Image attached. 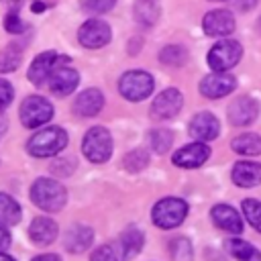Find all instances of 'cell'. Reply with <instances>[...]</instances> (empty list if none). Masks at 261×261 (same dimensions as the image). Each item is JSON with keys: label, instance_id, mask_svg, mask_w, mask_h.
I'll use <instances>...</instances> for the list:
<instances>
[{"label": "cell", "instance_id": "cell-1", "mask_svg": "<svg viewBox=\"0 0 261 261\" xmlns=\"http://www.w3.org/2000/svg\"><path fill=\"white\" fill-rule=\"evenodd\" d=\"M31 200L45 212H59L67 202V190L57 179L39 177L31 186Z\"/></svg>", "mask_w": 261, "mask_h": 261}, {"label": "cell", "instance_id": "cell-2", "mask_svg": "<svg viewBox=\"0 0 261 261\" xmlns=\"http://www.w3.org/2000/svg\"><path fill=\"white\" fill-rule=\"evenodd\" d=\"M67 145V133L61 126H47L43 130H37L29 143L27 151L33 157H53L59 151H63Z\"/></svg>", "mask_w": 261, "mask_h": 261}, {"label": "cell", "instance_id": "cell-3", "mask_svg": "<svg viewBox=\"0 0 261 261\" xmlns=\"http://www.w3.org/2000/svg\"><path fill=\"white\" fill-rule=\"evenodd\" d=\"M153 88H155L153 75L143 71V69H130V71L122 73L118 80L120 94L130 102H141V100L149 98Z\"/></svg>", "mask_w": 261, "mask_h": 261}, {"label": "cell", "instance_id": "cell-4", "mask_svg": "<svg viewBox=\"0 0 261 261\" xmlns=\"http://www.w3.org/2000/svg\"><path fill=\"white\" fill-rule=\"evenodd\" d=\"M82 151L86 155L88 161L92 163H104L110 159L112 155V137L108 133V128L104 126H92L84 141H82Z\"/></svg>", "mask_w": 261, "mask_h": 261}, {"label": "cell", "instance_id": "cell-5", "mask_svg": "<svg viewBox=\"0 0 261 261\" xmlns=\"http://www.w3.org/2000/svg\"><path fill=\"white\" fill-rule=\"evenodd\" d=\"M188 216V204L181 198H163L153 206L151 218L159 228H175Z\"/></svg>", "mask_w": 261, "mask_h": 261}, {"label": "cell", "instance_id": "cell-6", "mask_svg": "<svg viewBox=\"0 0 261 261\" xmlns=\"http://www.w3.org/2000/svg\"><path fill=\"white\" fill-rule=\"evenodd\" d=\"M241 55H243L241 43H237L234 39H222L216 45H212V49L208 51V65L214 71H228L239 63Z\"/></svg>", "mask_w": 261, "mask_h": 261}, {"label": "cell", "instance_id": "cell-7", "mask_svg": "<svg viewBox=\"0 0 261 261\" xmlns=\"http://www.w3.org/2000/svg\"><path fill=\"white\" fill-rule=\"evenodd\" d=\"M53 116V104L43 96H29L20 104V122L27 128L43 126Z\"/></svg>", "mask_w": 261, "mask_h": 261}, {"label": "cell", "instance_id": "cell-8", "mask_svg": "<svg viewBox=\"0 0 261 261\" xmlns=\"http://www.w3.org/2000/svg\"><path fill=\"white\" fill-rule=\"evenodd\" d=\"M110 37L112 31L108 22H104L102 18H88L77 31V41L86 49H100L110 41Z\"/></svg>", "mask_w": 261, "mask_h": 261}, {"label": "cell", "instance_id": "cell-9", "mask_svg": "<svg viewBox=\"0 0 261 261\" xmlns=\"http://www.w3.org/2000/svg\"><path fill=\"white\" fill-rule=\"evenodd\" d=\"M67 61H69V57L57 55L55 51H45V53H41V55H37V57L33 59V63H31L27 75H29V80H31L35 86H43V84L49 80L51 71H53L59 63H67Z\"/></svg>", "mask_w": 261, "mask_h": 261}, {"label": "cell", "instance_id": "cell-10", "mask_svg": "<svg viewBox=\"0 0 261 261\" xmlns=\"http://www.w3.org/2000/svg\"><path fill=\"white\" fill-rule=\"evenodd\" d=\"M184 106V96L179 90L175 88H167L163 90L151 104V116L157 120H167L173 118Z\"/></svg>", "mask_w": 261, "mask_h": 261}, {"label": "cell", "instance_id": "cell-11", "mask_svg": "<svg viewBox=\"0 0 261 261\" xmlns=\"http://www.w3.org/2000/svg\"><path fill=\"white\" fill-rule=\"evenodd\" d=\"M234 88H237V80L226 71H214L200 82V94L210 100L228 96Z\"/></svg>", "mask_w": 261, "mask_h": 261}, {"label": "cell", "instance_id": "cell-12", "mask_svg": "<svg viewBox=\"0 0 261 261\" xmlns=\"http://www.w3.org/2000/svg\"><path fill=\"white\" fill-rule=\"evenodd\" d=\"M77 84H80V73L73 67H67L65 63H59L47 80V86L55 96H69L77 88Z\"/></svg>", "mask_w": 261, "mask_h": 261}, {"label": "cell", "instance_id": "cell-13", "mask_svg": "<svg viewBox=\"0 0 261 261\" xmlns=\"http://www.w3.org/2000/svg\"><path fill=\"white\" fill-rule=\"evenodd\" d=\"M210 157V147L204 143V141H196V143H190L181 149H177L171 157V161L177 165V167H186V169H196L200 167L202 163H206V159Z\"/></svg>", "mask_w": 261, "mask_h": 261}, {"label": "cell", "instance_id": "cell-14", "mask_svg": "<svg viewBox=\"0 0 261 261\" xmlns=\"http://www.w3.org/2000/svg\"><path fill=\"white\" fill-rule=\"evenodd\" d=\"M202 29L210 37H226L234 31V16L230 10L224 8L210 10L202 20Z\"/></svg>", "mask_w": 261, "mask_h": 261}, {"label": "cell", "instance_id": "cell-15", "mask_svg": "<svg viewBox=\"0 0 261 261\" xmlns=\"http://www.w3.org/2000/svg\"><path fill=\"white\" fill-rule=\"evenodd\" d=\"M257 112H259V104L253 98H249V96H241V98L230 102V106H228V120L234 126H247V124H251L257 118Z\"/></svg>", "mask_w": 261, "mask_h": 261}, {"label": "cell", "instance_id": "cell-16", "mask_svg": "<svg viewBox=\"0 0 261 261\" xmlns=\"http://www.w3.org/2000/svg\"><path fill=\"white\" fill-rule=\"evenodd\" d=\"M220 133V122L214 114L210 112H198L192 120H190V135L196 141H212L216 139Z\"/></svg>", "mask_w": 261, "mask_h": 261}, {"label": "cell", "instance_id": "cell-17", "mask_svg": "<svg viewBox=\"0 0 261 261\" xmlns=\"http://www.w3.org/2000/svg\"><path fill=\"white\" fill-rule=\"evenodd\" d=\"M210 214H212V222L218 228H222L226 232H232V234H239L243 230L241 214L232 206H228V204H216Z\"/></svg>", "mask_w": 261, "mask_h": 261}, {"label": "cell", "instance_id": "cell-18", "mask_svg": "<svg viewBox=\"0 0 261 261\" xmlns=\"http://www.w3.org/2000/svg\"><path fill=\"white\" fill-rule=\"evenodd\" d=\"M94 241V230L86 224H73L67 228L65 237H63V247L69 253H84Z\"/></svg>", "mask_w": 261, "mask_h": 261}, {"label": "cell", "instance_id": "cell-19", "mask_svg": "<svg viewBox=\"0 0 261 261\" xmlns=\"http://www.w3.org/2000/svg\"><path fill=\"white\" fill-rule=\"evenodd\" d=\"M104 108V96L96 88L84 90L75 100H73V112L77 116H96Z\"/></svg>", "mask_w": 261, "mask_h": 261}, {"label": "cell", "instance_id": "cell-20", "mask_svg": "<svg viewBox=\"0 0 261 261\" xmlns=\"http://www.w3.org/2000/svg\"><path fill=\"white\" fill-rule=\"evenodd\" d=\"M29 237L39 247L51 245L57 239V224H55V220H51L47 216H37L31 222V226H29Z\"/></svg>", "mask_w": 261, "mask_h": 261}, {"label": "cell", "instance_id": "cell-21", "mask_svg": "<svg viewBox=\"0 0 261 261\" xmlns=\"http://www.w3.org/2000/svg\"><path fill=\"white\" fill-rule=\"evenodd\" d=\"M232 181L241 188H253L261 184V163L255 161H237L232 167Z\"/></svg>", "mask_w": 261, "mask_h": 261}, {"label": "cell", "instance_id": "cell-22", "mask_svg": "<svg viewBox=\"0 0 261 261\" xmlns=\"http://www.w3.org/2000/svg\"><path fill=\"white\" fill-rule=\"evenodd\" d=\"M161 6L159 0H137L135 2V18L143 27H153L159 20Z\"/></svg>", "mask_w": 261, "mask_h": 261}, {"label": "cell", "instance_id": "cell-23", "mask_svg": "<svg viewBox=\"0 0 261 261\" xmlns=\"http://www.w3.org/2000/svg\"><path fill=\"white\" fill-rule=\"evenodd\" d=\"M143 243H145V237H143V232H141L139 228H135V226L126 228V230L120 234V239H118V247H120V251H122V257H124V259L135 257V255L143 249Z\"/></svg>", "mask_w": 261, "mask_h": 261}, {"label": "cell", "instance_id": "cell-24", "mask_svg": "<svg viewBox=\"0 0 261 261\" xmlns=\"http://www.w3.org/2000/svg\"><path fill=\"white\" fill-rule=\"evenodd\" d=\"M20 216H22L20 204H18L12 196L0 192V224H4V226H14V224L20 222Z\"/></svg>", "mask_w": 261, "mask_h": 261}, {"label": "cell", "instance_id": "cell-25", "mask_svg": "<svg viewBox=\"0 0 261 261\" xmlns=\"http://www.w3.org/2000/svg\"><path fill=\"white\" fill-rule=\"evenodd\" d=\"M226 251L237 259V261H261V253L249 245L247 241L243 239H228L226 241Z\"/></svg>", "mask_w": 261, "mask_h": 261}, {"label": "cell", "instance_id": "cell-26", "mask_svg": "<svg viewBox=\"0 0 261 261\" xmlns=\"http://www.w3.org/2000/svg\"><path fill=\"white\" fill-rule=\"evenodd\" d=\"M22 45L18 43H10L6 45V49L0 53V73H10L14 69H18L20 61H22Z\"/></svg>", "mask_w": 261, "mask_h": 261}, {"label": "cell", "instance_id": "cell-27", "mask_svg": "<svg viewBox=\"0 0 261 261\" xmlns=\"http://www.w3.org/2000/svg\"><path fill=\"white\" fill-rule=\"evenodd\" d=\"M232 149L241 155H259L261 153V137L253 133H243L232 139Z\"/></svg>", "mask_w": 261, "mask_h": 261}, {"label": "cell", "instance_id": "cell-28", "mask_svg": "<svg viewBox=\"0 0 261 261\" xmlns=\"http://www.w3.org/2000/svg\"><path fill=\"white\" fill-rule=\"evenodd\" d=\"M159 61L163 65H173V67H179L188 61V49L181 47V45H167L159 51Z\"/></svg>", "mask_w": 261, "mask_h": 261}, {"label": "cell", "instance_id": "cell-29", "mask_svg": "<svg viewBox=\"0 0 261 261\" xmlns=\"http://www.w3.org/2000/svg\"><path fill=\"white\" fill-rule=\"evenodd\" d=\"M171 143H173V135H171V130H167V128H155V130H151L149 133V145H151V149L155 151V153H165L169 147H171Z\"/></svg>", "mask_w": 261, "mask_h": 261}, {"label": "cell", "instance_id": "cell-30", "mask_svg": "<svg viewBox=\"0 0 261 261\" xmlns=\"http://www.w3.org/2000/svg\"><path fill=\"white\" fill-rule=\"evenodd\" d=\"M169 253L173 261H192L194 251H192V243L186 237H177L169 243Z\"/></svg>", "mask_w": 261, "mask_h": 261}, {"label": "cell", "instance_id": "cell-31", "mask_svg": "<svg viewBox=\"0 0 261 261\" xmlns=\"http://www.w3.org/2000/svg\"><path fill=\"white\" fill-rule=\"evenodd\" d=\"M241 208H243V214H245L247 222L257 232H261V202L259 200H243Z\"/></svg>", "mask_w": 261, "mask_h": 261}, {"label": "cell", "instance_id": "cell-32", "mask_svg": "<svg viewBox=\"0 0 261 261\" xmlns=\"http://www.w3.org/2000/svg\"><path fill=\"white\" fill-rule=\"evenodd\" d=\"M122 163H124V169H128V171H141L149 163V153L145 149H135L124 155Z\"/></svg>", "mask_w": 261, "mask_h": 261}, {"label": "cell", "instance_id": "cell-33", "mask_svg": "<svg viewBox=\"0 0 261 261\" xmlns=\"http://www.w3.org/2000/svg\"><path fill=\"white\" fill-rule=\"evenodd\" d=\"M116 0H80V6L90 14H104L112 10Z\"/></svg>", "mask_w": 261, "mask_h": 261}, {"label": "cell", "instance_id": "cell-34", "mask_svg": "<svg viewBox=\"0 0 261 261\" xmlns=\"http://www.w3.org/2000/svg\"><path fill=\"white\" fill-rule=\"evenodd\" d=\"M4 29H6V33H10V35H20V33H24L27 24L20 20V16H18L14 10H10V12L6 14V18H4Z\"/></svg>", "mask_w": 261, "mask_h": 261}, {"label": "cell", "instance_id": "cell-35", "mask_svg": "<svg viewBox=\"0 0 261 261\" xmlns=\"http://www.w3.org/2000/svg\"><path fill=\"white\" fill-rule=\"evenodd\" d=\"M12 98H14L12 84L6 82V80H0V110H4L6 106H10L12 104Z\"/></svg>", "mask_w": 261, "mask_h": 261}, {"label": "cell", "instance_id": "cell-36", "mask_svg": "<svg viewBox=\"0 0 261 261\" xmlns=\"http://www.w3.org/2000/svg\"><path fill=\"white\" fill-rule=\"evenodd\" d=\"M90 261H118V259H116V253L110 245H102L92 253Z\"/></svg>", "mask_w": 261, "mask_h": 261}, {"label": "cell", "instance_id": "cell-37", "mask_svg": "<svg viewBox=\"0 0 261 261\" xmlns=\"http://www.w3.org/2000/svg\"><path fill=\"white\" fill-rule=\"evenodd\" d=\"M232 4H234L237 10L249 12V10H253V8L257 6V0H232Z\"/></svg>", "mask_w": 261, "mask_h": 261}, {"label": "cell", "instance_id": "cell-38", "mask_svg": "<svg viewBox=\"0 0 261 261\" xmlns=\"http://www.w3.org/2000/svg\"><path fill=\"white\" fill-rule=\"evenodd\" d=\"M10 245V232L4 228V224H0V251L6 249Z\"/></svg>", "mask_w": 261, "mask_h": 261}, {"label": "cell", "instance_id": "cell-39", "mask_svg": "<svg viewBox=\"0 0 261 261\" xmlns=\"http://www.w3.org/2000/svg\"><path fill=\"white\" fill-rule=\"evenodd\" d=\"M33 261H61V257L55 253H45V255H37Z\"/></svg>", "mask_w": 261, "mask_h": 261}, {"label": "cell", "instance_id": "cell-40", "mask_svg": "<svg viewBox=\"0 0 261 261\" xmlns=\"http://www.w3.org/2000/svg\"><path fill=\"white\" fill-rule=\"evenodd\" d=\"M6 128H8V118L4 116V112L0 110V137L6 133Z\"/></svg>", "mask_w": 261, "mask_h": 261}, {"label": "cell", "instance_id": "cell-41", "mask_svg": "<svg viewBox=\"0 0 261 261\" xmlns=\"http://www.w3.org/2000/svg\"><path fill=\"white\" fill-rule=\"evenodd\" d=\"M0 2H4V4H6V6H10L12 10H14V8H18V6L22 4V0H0Z\"/></svg>", "mask_w": 261, "mask_h": 261}, {"label": "cell", "instance_id": "cell-42", "mask_svg": "<svg viewBox=\"0 0 261 261\" xmlns=\"http://www.w3.org/2000/svg\"><path fill=\"white\" fill-rule=\"evenodd\" d=\"M0 261H14V259H12L10 255H6V253H2V251H0Z\"/></svg>", "mask_w": 261, "mask_h": 261}, {"label": "cell", "instance_id": "cell-43", "mask_svg": "<svg viewBox=\"0 0 261 261\" xmlns=\"http://www.w3.org/2000/svg\"><path fill=\"white\" fill-rule=\"evenodd\" d=\"M210 2H224V0H210Z\"/></svg>", "mask_w": 261, "mask_h": 261}, {"label": "cell", "instance_id": "cell-44", "mask_svg": "<svg viewBox=\"0 0 261 261\" xmlns=\"http://www.w3.org/2000/svg\"><path fill=\"white\" fill-rule=\"evenodd\" d=\"M259 31H261V18H259Z\"/></svg>", "mask_w": 261, "mask_h": 261}]
</instances>
